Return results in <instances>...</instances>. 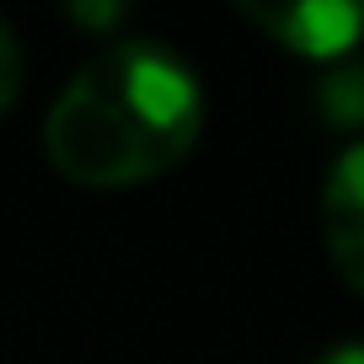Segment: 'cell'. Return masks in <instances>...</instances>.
Listing matches in <instances>:
<instances>
[{"instance_id":"7","label":"cell","mask_w":364,"mask_h":364,"mask_svg":"<svg viewBox=\"0 0 364 364\" xmlns=\"http://www.w3.org/2000/svg\"><path fill=\"white\" fill-rule=\"evenodd\" d=\"M118 6H70V22H86V27H107V22H118Z\"/></svg>"},{"instance_id":"4","label":"cell","mask_w":364,"mask_h":364,"mask_svg":"<svg viewBox=\"0 0 364 364\" xmlns=\"http://www.w3.org/2000/svg\"><path fill=\"white\" fill-rule=\"evenodd\" d=\"M316 113L343 134H364V59H343L316 86Z\"/></svg>"},{"instance_id":"3","label":"cell","mask_w":364,"mask_h":364,"mask_svg":"<svg viewBox=\"0 0 364 364\" xmlns=\"http://www.w3.org/2000/svg\"><path fill=\"white\" fill-rule=\"evenodd\" d=\"M321 241L338 279L364 295V139H353L321 182Z\"/></svg>"},{"instance_id":"5","label":"cell","mask_w":364,"mask_h":364,"mask_svg":"<svg viewBox=\"0 0 364 364\" xmlns=\"http://www.w3.org/2000/svg\"><path fill=\"white\" fill-rule=\"evenodd\" d=\"M16 97H22V43L0 22V113H11Z\"/></svg>"},{"instance_id":"2","label":"cell","mask_w":364,"mask_h":364,"mask_svg":"<svg viewBox=\"0 0 364 364\" xmlns=\"http://www.w3.org/2000/svg\"><path fill=\"white\" fill-rule=\"evenodd\" d=\"M241 22L300 59H348L364 38V6L353 0H241Z\"/></svg>"},{"instance_id":"6","label":"cell","mask_w":364,"mask_h":364,"mask_svg":"<svg viewBox=\"0 0 364 364\" xmlns=\"http://www.w3.org/2000/svg\"><path fill=\"white\" fill-rule=\"evenodd\" d=\"M311 364H364V338H343L332 348H321Z\"/></svg>"},{"instance_id":"1","label":"cell","mask_w":364,"mask_h":364,"mask_svg":"<svg viewBox=\"0 0 364 364\" xmlns=\"http://www.w3.org/2000/svg\"><path fill=\"white\" fill-rule=\"evenodd\" d=\"M204 134V86L156 38L107 43L65 80L43 118L48 166L75 188H139L188 161Z\"/></svg>"}]
</instances>
